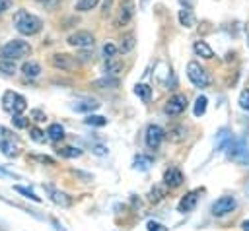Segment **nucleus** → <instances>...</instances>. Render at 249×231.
<instances>
[{"mask_svg":"<svg viewBox=\"0 0 249 231\" xmlns=\"http://www.w3.org/2000/svg\"><path fill=\"white\" fill-rule=\"evenodd\" d=\"M132 16H134V4H132L130 0H124V2L121 4V8H119V16H117V19H115V27L126 25Z\"/></svg>","mask_w":249,"mask_h":231,"instance_id":"obj_12","label":"nucleus"},{"mask_svg":"<svg viewBox=\"0 0 249 231\" xmlns=\"http://www.w3.org/2000/svg\"><path fill=\"white\" fill-rule=\"evenodd\" d=\"M0 72H4L6 76L16 74V62H14V60H4V58H0Z\"/></svg>","mask_w":249,"mask_h":231,"instance_id":"obj_27","label":"nucleus"},{"mask_svg":"<svg viewBox=\"0 0 249 231\" xmlns=\"http://www.w3.org/2000/svg\"><path fill=\"white\" fill-rule=\"evenodd\" d=\"M16 192H19V194H23V196H27V198H31L33 202H41V198L35 194V192H31V190H27V188H23V186H16Z\"/></svg>","mask_w":249,"mask_h":231,"instance_id":"obj_33","label":"nucleus"},{"mask_svg":"<svg viewBox=\"0 0 249 231\" xmlns=\"http://www.w3.org/2000/svg\"><path fill=\"white\" fill-rule=\"evenodd\" d=\"M97 4H99V0H78L76 10H78V12H89V10H93Z\"/></svg>","mask_w":249,"mask_h":231,"instance_id":"obj_28","label":"nucleus"},{"mask_svg":"<svg viewBox=\"0 0 249 231\" xmlns=\"http://www.w3.org/2000/svg\"><path fill=\"white\" fill-rule=\"evenodd\" d=\"M235 206H237L235 196H230V194L220 196V198H218V200L212 204V215L222 217V215H226V214L233 212V210H235Z\"/></svg>","mask_w":249,"mask_h":231,"instance_id":"obj_6","label":"nucleus"},{"mask_svg":"<svg viewBox=\"0 0 249 231\" xmlns=\"http://www.w3.org/2000/svg\"><path fill=\"white\" fill-rule=\"evenodd\" d=\"M35 159H39V161H43V163H54V161H53L51 157H43V155H37Z\"/></svg>","mask_w":249,"mask_h":231,"instance_id":"obj_42","label":"nucleus"},{"mask_svg":"<svg viewBox=\"0 0 249 231\" xmlns=\"http://www.w3.org/2000/svg\"><path fill=\"white\" fill-rule=\"evenodd\" d=\"M185 109H187V97L181 95V93H177V95H173V97L165 103V109H163V111H165L167 115L175 116V115H181Z\"/></svg>","mask_w":249,"mask_h":231,"instance_id":"obj_10","label":"nucleus"},{"mask_svg":"<svg viewBox=\"0 0 249 231\" xmlns=\"http://www.w3.org/2000/svg\"><path fill=\"white\" fill-rule=\"evenodd\" d=\"M31 116L37 120V122H41V120H45V113L43 111H39V109H35V111H31Z\"/></svg>","mask_w":249,"mask_h":231,"instance_id":"obj_39","label":"nucleus"},{"mask_svg":"<svg viewBox=\"0 0 249 231\" xmlns=\"http://www.w3.org/2000/svg\"><path fill=\"white\" fill-rule=\"evenodd\" d=\"M14 27L21 35H35L41 31L43 21H41V17H37L35 14H29L27 10H18L14 14Z\"/></svg>","mask_w":249,"mask_h":231,"instance_id":"obj_1","label":"nucleus"},{"mask_svg":"<svg viewBox=\"0 0 249 231\" xmlns=\"http://www.w3.org/2000/svg\"><path fill=\"white\" fill-rule=\"evenodd\" d=\"M239 107L243 109V111H249V89H243L241 93H239Z\"/></svg>","mask_w":249,"mask_h":231,"instance_id":"obj_32","label":"nucleus"},{"mask_svg":"<svg viewBox=\"0 0 249 231\" xmlns=\"http://www.w3.org/2000/svg\"><path fill=\"white\" fill-rule=\"evenodd\" d=\"M150 165H152V159L146 157V155H138V157L134 159V167H138V169H142V171H146Z\"/></svg>","mask_w":249,"mask_h":231,"instance_id":"obj_30","label":"nucleus"},{"mask_svg":"<svg viewBox=\"0 0 249 231\" xmlns=\"http://www.w3.org/2000/svg\"><path fill=\"white\" fill-rule=\"evenodd\" d=\"M21 72H23L25 78H37L41 74V66L37 62H33V60H29V62H25L21 66Z\"/></svg>","mask_w":249,"mask_h":231,"instance_id":"obj_18","label":"nucleus"},{"mask_svg":"<svg viewBox=\"0 0 249 231\" xmlns=\"http://www.w3.org/2000/svg\"><path fill=\"white\" fill-rule=\"evenodd\" d=\"M0 148H2V153H4V155H8V157L16 155V146H14V142L2 140V142H0Z\"/></svg>","mask_w":249,"mask_h":231,"instance_id":"obj_29","label":"nucleus"},{"mask_svg":"<svg viewBox=\"0 0 249 231\" xmlns=\"http://www.w3.org/2000/svg\"><path fill=\"white\" fill-rule=\"evenodd\" d=\"M93 153H95V155H105V153H107V148L101 146V144H97V146H93Z\"/></svg>","mask_w":249,"mask_h":231,"instance_id":"obj_40","label":"nucleus"},{"mask_svg":"<svg viewBox=\"0 0 249 231\" xmlns=\"http://www.w3.org/2000/svg\"><path fill=\"white\" fill-rule=\"evenodd\" d=\"M117 54V47L113 45V43H105L103 45V56L105 58H111V56H115Z\"/></svg>","mask_w":249,"mask_h":231,"instance_id":"obj_34","label":"nucleus"},{"mask_svg":"<svg viewBox=\"0 0 249 231\" xmlns=\"http://www.w3.org/2000/svg\"><path fill=\"white\" fill-rule=\"evenodd\" d=\"M198 198H200V190L196 188V190H191V192H187L181 200H179V204H177V210L181 212V214H187V212H193L195 210V206H196V202H198Z\"/></svg>","mask_w":249,"mask_h":231,"instance_id":"obj_11","label":"nucleus"},{"mask_svg":"<svg viewBox=\"0 0 249 231\" xmlns=\"http://www.w3.org/2000/svg\"><path fill=\"white\" fill-rule=\"evenodd\" d=\"M220 149H224L226 155H228V159H231L233 163H241V165H247L249 163V146H247L245 140H237V138L230 136L222 144Z\"/></svg>","mask_w":249,"mask_h":231,"instance_id":"obj_2","label":"nucleus"},{"mask_svg":"<svg viewBox=\"0 0 249 231\" xmlns=\"http://www.w3.org/2000/svg\"><path fill=\"white\" fill-rule=\"evenodd\" d=\"M163 138H165V132H163L161 126H158V124H150V126L146 128L144 142H146V146H148L150 149H158V148L161 146Z\"/></svg>","mask_w":249,"mask_h":231,"instance_id":"obj_7","label":"nucleus"},{"mask_svg":"<svg viewBox=\"0 0 249 231\" xmlns=\"http://www.w3.org/2000/svg\"><path fill=\"white\" fill-rule=\"evenodd\" d=\"M47 138L53 140V142H60L64 138V128L60 124H51L47 128Z\"/></svg>","mask_w":249,"mask_h":231,"instance_id":"obj_19","label":"nucleus"},{"mask_svg":"<svg viewBox=\"0 0 249 231\" xmlns=\"http://www.w3.org/2000/svg\"><path fill=\"white\" fill-rule=\"evenodd\" d=\"M148 231H167V227H163L161 223H158V221H148Z\"/></svg>","mask_w":249,"mask_h":231,"instance_id":"obj_38","label":"nucleus"},{"mask_svg":"<svg viewBox=\"0 0 249 231\" xmlns=\"http://www.w3.org/2000/svg\"><path fill=\"white\" fill-rule=\"evenodd\" d=\"M84 122H86L88 126H105V124H107V118L101 116V115H88V116L84 118Z\"/></svg>","mask_w":249,"mask_h":231,"instance_id":"obj_24","label":"nucleus"},{"mask_svg":"<svg viewBox=\"0 0 249 231\" xmlns=\"http://www.w3.org/2000/svg\"><path fill=\"white\" fill-rule=\"evenodd\" d=\"M10 8V0H0V14H4Z\"/></svg>","mask_w":249,"mask_h":231,"instance_id":"obj_41","label":"nucleus"},{"mask_svg":"<svg viewBox=\"0 0 249 231\" xmlns=\"http://www.w3.org/2000/svg\"><path fill=\"white\" fill-rule=\"evenodd\" d=\"M134 45H136L134 33H126V35H123V39H121V43H119V47H117V52L126 54V52H130V50L134 49Z\"/></svg>","mask_w":249,"mask_h":231,"instance_id":"obj_14","label":"nucleus"},{"mask_svg":"<svg viewBox=\"0 0 249 231\" xmlns=\"http://www.w3.org/2000/svg\"><path fill=\"white\" fill-rule=\"evenodd\" d=\"M105 70H107V74H119V72L123 70V60L117 58V56L107 58V62H105Z\"/></svg>","mask_w":249,"mask_h":231,"instance_id":"obj_20","label":"nucleus"},{"mask_svg":"<svg viewBox=\"0 0 249 231\" xmlns=\"http://www.w3.org/2000/svg\"><path fill=\"white\" fill-rule=\"evenodd\" d=\"M66 43L70 47H76V49H91L93 47V35L89 31H76V33L68 35Z\"/></svg>","mask_w":249,"mask_h":231,"instance_id":"obj_8","label":"nucleus"},{"mask_svg":"<svg viewBox=\"0 0 249 231\" xmlns=\"http://www.w3.org/2000/svg\"><path fill=\"white\" fill-rule=\"evenodd\" d=\"M31 138L35 140V142H45V132H41L39 128H31Z\"/></svg>","mask_w":249,"mask_h":231,"instance_id":"obj_36","label":"nucleus"},{"mask_svg":"<svg viewBox=\"0 0 249 231\" xmlns=\"http://www.w3.org/2000/svg\"><path fill=\"white\" fill-rule=\"evenodd\" d=\"M206 103H208V99H206L204 95H198V97H196V101H195V107H193V113H195V116H202V115L206 113Z\"/></svg>","mask_w":249,"mask_h":231,"instance_id":"obj_23","label":"nucleus"},{"mask_svg":"<svg viewBox=\"0 0 249 231\" xmlns=\"http://www.w3.org/2000/svg\"><path fill=\"white\" fill-rule=\"evenodd\" d=\"M31 54V45L27 41H21V39H14V41H8L6 45L0 47V58L4 60H19L23 56H29Z\"/></svg>","mask_w":249,"mask_h":231,"instance_id":"obj_3","label":"nucleus"},{"mask_svg":"<svg viewBox=\"0 0 249 231\" xmlns=\"http://www.w3.org/2000/svg\"><path fill=\"white\" fill-rule=\"evenodd\" d=\"M51 64L54 68H60V70H76L78 68V58H74L72 54H66V52H56L51 56Z\"/></svg>","mask_w":249,"mask_h":231,"instance_id":"obj_9","label":"nucleus"},{"mask_svg":"<svg viewBox=\"0 0 249 231\" xmlns=\"http://www.w3.org/2000/svg\"><path fill=\"white\" fill-rule=\"evenodd\" d=\"M187 76H189V80L195 87H206L210 83V78H208L206 70L198 62H189L187 64Z\"/></svg>","mask_w":249,"mask_h":231,"instance_id":"obj_5","label":"nucleus"},{"mask_svg":"<svg viewBox=\"0 0 249 231\" xmlns=\"http://www.w3.org/2000/svg\"><path fill=\"white\" fill-rule=\"evenodd\" d=\"M58 153L62 157H80L82 149H78V148H62V149H58Z\"/></svg>","mask_w":249,"mask_h":231,"instance_id":"obj_31","label":"nucleus"},{"mask_svg":"<svg viewBox=\"0 0 249 231\" xmlns=\"http://www.w3.org/2000/svg\"><path fill=\"white\" fill-rule=\"evenodd\" d=\"M95 85H97V87H117V85H119V80H109V78H105V80H97Z\"/></svg>","mask_w":249,"mask_h":231,"instance_id":"obj_35","label":"nucleus"},{"mask_svg":"<svg viewBox=\"0 0 249 231\" xmlns=\"http://www.w3.org/2000/svg\"><path fill=\"white\" fill-rule=\"evenodd\" d=\"M47 190L51 192V200H53L54 204H60V206H70V204H72V198H70L68 194H64V192L56 190V188H51V186H47Z\"/></svg>","mask_w":249,"mask_h":231,"instance_id":"obj_16","label":"nucleus"},{"mask_svg":"<svg viewBox=\"0 0 249 231\" xmlns=\"http://www.w3.org/2000/svg\"><path fill=\"white\" fill-rule=\"evenodd\" d=\"M165 186H154L152 190H150V194H148V200L150 202H160V200H163V196H165Z\"/></svg>","mask_w":249,"mask_h":231,"instance_id":"obj_26","label":"nucleus"},{"mask_svg":"<svg viewBox=\"0 0 249 231\" xmlns=\"http://www.w3.org/2000/svg\"><path fill=\"white\" fill-rule=\"evenodd\" d=\"M72 109L78 111V113H91V111L99 109V103L93 101V99H84V101H76V103L72 105Z\"/></svg>","mask_w":249,"mask_h":231,"instance_id":"obj_15","label":"nucleus"},{"mask_svg":"<svg viewBox=\"0 0 249 231\" xmlns=\"http://www.w3.org/2000/svg\"><path fill=\"white\" fill-rule=\"evenodd\" d=\"M187 138V128L185 126H177L173 130H169V140L171 142H181Z\"/></svg>","mask_w":249,"mask_h":231,"instance_id":"obj_25","label":"nucleus"},{"mask_svg":"<svg viewBox=\"0 0 249 231\" xmlns=\"http://www.w3.org/2000/svg\"><path fill=\"white\" fill-rule=\"evenodd\" d=\"M2 107L4 111L12 113V115H21L25 109H27V101L23 95L19 93H14V91H6L2 95Z\"/></svg>","mask_w":249,"mask_h":231,"instance_id":"obj_4","label":"nucleus"},{"mask_svg":"<svg viewBox=\"0 0 249 231\" xmlns=\"http://www.w3.org/2000/svg\"><path fill=\"white\" fill-rule=\"evenodd\" d=\"M134 93H136L144 103H148L150 97H152V87L146 85V83H136V85H134Z\"/></svg>","mask_w":249,"mask_h":231,"instance_id":"obj_22","label":"nucleus"},{"mask_svg":"<svg viewBox=\"0 0 249 231\" xmlns=\"http://www.w3.org/2000/svg\"><path fill=\"white\" fill-rule=\"evenodd\" d=\"M0 177H14L10 171H6V169H0Z\"/></svg>","mask_w":249,"mask_h":231,"instance_id":"obj_44","label":"nucleus"},{"mask_svg":"<svg viewBox=\"0 0 249 231\" xmlns=\"http://www.w3.org/2000/svg\"><path fill=\"white\" fill-rule=\"evenodd\" d=\"M179 23L185 25V27H193L195 25V16H193V12L189 8L179 10Z\"/></svg>","mask_w":249,"mask_h":231,"instance_id":"obj_21","label":"nucleus"},{"mask_svg":"<svg viewBox=\"0 0 249 231\" xmlns=\"http://www.w3.org/2000/svg\"><path fill=\"white\" fill-rule=\"evenodd\" d=\"M193 50H195V54H198V56H202V58H212V56H214V52H212V49L208 47L206 41H196V43L193 45Z\"/></svg>","mask_w":249,"mask_h":231,"instance_id":"obj_17","label":"nucleus"},{"mask_svg":"<svg viewBox=\"0 0 249 231\" xmlns=\"http://www.w3.org/2000/svg\"><path fill=\"white\" fill-rule=\"evenodd\" d=\"M35 2H39V4H51L53 0H35Z\"/></svg>","mask_w":249,"mask_h":231,"instance_id":"obj_46","label":"nucleus"},{"mask_svg":"<svg viewBox=\"0 0 249 231\" xmlns=\"http://www.w3.org/2000/svg\"><path fill=\"white\" fill-rule=\"evenodd\" d=\"M183 181H185V177H183V173H181L177 167H169V169L163 173V182H165V186H169V188L181 186Z\"/></svg>","mask_w":249,"mask_h":231,"instance_id":"obj_13","label":"nucleus"},{"mask_svg":"<svg viewBox=\"0 0 249 231\" xmlns=\"http://www.w3.org/2000/svg\"><path fill=\"white\" fill-rule=\"evenodd\" d=\"M12 120H14V126H18V128H25V126H27V120H25L21 115H14Z\"/></svg>","mask_w":249,"mask_h":231,"instance_id":"obj_37","label":"nucleus"},{"mask_svg":"<svg viewBox=\"0 0 249 231\" xmlns=\"http://www.w3.org/2000/svg\"><path fill=\"white\" fill-rule=\"evenodd\" d=\"M247 39H249V23H247Z\"/></svg>","mask_w":249,"mask_h":231,"instance_id":"obj_47","label":"nucleus"},{"mask_svg":"<svg viewBox=\"0 0 249 231\" xmlns=\"http://www.w3.org/2000/svg\"><path fill=\"white\" fill-rule=\"evenodd\" d=\"M241 227H243V231H249V219H245V221H243V225H241Z\"/></svg>","mask_w":249,"mask_h":231,"instance_id":"obj_45","label":"nucleus"},{"mask_svg":"<svg viewBox=\"0 0 249 231\" xmlns=\"http://www.w3.org/2000/svg\"><path fill=\"white\" fill-rule=\"evenodd\" d=\"M247 190H249V186H247Z\"/></svg>","mask_w":249,"mask_h":231,"instance_id":"obj_48","label":"nucleus"},{"mask_svg":"<svg viewBox=\"0 0 249 231\" xmlns=\"http://www.w3.org/2000/svg\"><path fill=\"white\" fill-rule=\"evenodd\" d=\"M89 56H91V54H89V52H86V50H84V52H80V60H89Z\"/></svg>","mask_w":249,"mask_h":231,"instance_id":"obj_43","label":"nucleus"}]
</instances>
